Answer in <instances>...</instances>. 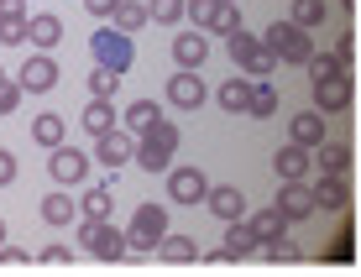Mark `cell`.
<instances>
[{
  "label": "cell",
  "instance_id": "cell-40",
  "mask_svg": "<svg viewBox=\"0 0 361 277\" xmlns=\"http://www.w3.org/2000/svg\"><path fill=\"white\" fill-rule=\"evenodd\" d=\"M0 267H11V272H16V267H32V251L27 246H0Z\"/></svg>",
  "mask_w": 361,
  "mask_h": 277
},
{
  "label": "cell",
  "instance_id": "cell-37",
  "mask_svg": "<svg viewBox=\"0 0 361 277\" xmlns=\"http://www.w3.org/2000/svg\"><path fill=\"white\" fill-rule=\"evenodd\" d=\"M116 90H121V73L94 63V73H90V99H116Z\"/></svg>",
  "mask_w": 361,
  "mask_h": 277
},
{
  "label": "cell",
  "instance_id": "cell-9",
  "mask_svg": "<svg viewBox=\"0 0 361 277\" xmlns=\"http://www.w3.org/2000/svg\"><path fill=\"white\" fill-rule=\"evenodd\" d=\"M16 84H21L27 94H47V90H58V63H53V53H32L27 63H21Z\"/></svg>",
  "mask_w": 361,
  "mask_h": 277
},
{
  "label": "cell",
  "instance_id": "cell-32",
  "mask_svg": "<svg viewBox=\"0 0 361 277\" xmlns=\"http://www.w3.org/2000/svg\"><path fill=\"white\" fill-rule=\"evenodd\" d=\"M246 116H257V121H272V116H278V84L257 79V90H252V110H246Z\"/></svg>",
  "mask_w": 361,
  "mask_h": 277
},
{
  "label": "cell",
  "instance_id": "cell-23",
  "mask_svg": "<svg viewBox=\"0 0 361 277\" xmlns=\"http://www.w3.org/2000/svg\"><path fill=\"white\" fill-rule=\"evenodd\" d=\"M32 142H37V147H47V152H53V147H63V142H68V125H63V116L42 110V116L32 121Z\"/></svg>",
  "mask_w": 361,
  "mask_h": 277
},
{
  "label": "cell",
  "instance_id": "cell-13",
  "mask_svg": "<svg viewBox=\"0 0 361 277\" xmlns=\"http://www.w3.org/2000/svg\"><path fill=\"white\" fill-rule=\"evenodd\" d=\"M204 209L215 220H246V199H241V188H235V183H209Z\"/></svg>",
  "mask_w": 361,
  "mask_h": 277
},
{
  "label": "cell",
  "instance_id": "cell-7",
  "mask_svg": "<svg viewBox=\"0 0 361 277\" xmlns=\"http://www.w3.org/2000/svg\"><path fill=\"white\" fill-rule=\"evenodd\" d=\"M168 199L173 204H204L209 199V178H204V168H168Z\"/></svg>",
  "mask_w": 361,
  "mask_h": 277
},
{
  "label": "cell",
  "instance_id": "cell-25",
  "mask_svg": "<svg viewBox=\"0 0 361 277\" xmlns=\"http://www.w3.org/2000/svg\"><path fill=\"white\" fill-rule=\"evenodd\" d=\"M157 257H163L168 267H189V261H199V246H194V235H163V241H157Z\"/></svg>",
  "mask_w": 361,
  "mask_h": 277
},
{
  "label": "cell",
  "instance_id": "cell-14",
  "mask_svg": "<svg viewBox=\"0 0 361 277\" xmlns=\"http://www.w3.org/2000/svg\"><path fill=\"white\" fill-rule=\"evenodd\" d=\"M27 42L37 47V53H53V47L63 42V21H58L53 11H37V16H27Z\"/></svg>",
  "mask_w": 361,
  "mask_h": 277
},
{
  "label": "cell",
  "instance_id": "cell-12",
  "mask_svg": "<svg viewBox=\"0 0 361 277\" xmlns=\"http://www.w3.org/2000/svg\"><path fill=\"white\" fill-rule=\"evenodd\" d=\"M351 99H356L351 73H341V79H330V84H314V110H325V116H345Z\"/></svg>",
  "mask_w": 361,
  "mask_h": 277
},
{
  "label": "cell",
  "instance_id": "cell-49",
  "mask_svg": "<svg viewBox=\"0 0 361 277\" xmlns=\"http://www.w3.org/2000/svg\"><path fill=\"white\" fill-rule=\"evenodd\" d=\"M0 84H6V68H0Z\"/></svg>",
  "mask_w": 361,
  "mask_h": 277
},
{
  "label": "cell",
  "instance_id": "cell-43",
  "mask_svg": "<svg viewBox=\"0 0 361 277\" xmlns=\"http://www.w3.org/2000/svg\"><path fill=\"white\" fill-rule=\"evenodd\" d=\"M21 94H27V90H21V84H11V79L0 84V116H11V110L21 105Z\"/></svg>",
  "mask_w": 361,
  "mask_h": 277
},
{
  "label": "cell",
  "instance_id": "cell-28",
  "mask_svg": "<svg viewBox=\"0 0 361 277\" xmlns=\"http://www.w3.org/2000/svg\"><path fill=\"white\" fill-rule=\"evenodd\" d=\"M37 209H42V220H47V225H68L73 215H79V204L68 199V188H53V194H47Z\"/></svg>",
  "mask_w": 361,
  "mask_h": 277
},
{
  "label": "cell",
  "instance_id": "cell-44",
  "mask_svg": "<svg viewBox=\"0 0 361 277\" xmlns=\"http://www.w3.org/2000/svg\"><path fill=\"white\" fill-rule=\"evenodd\" d=\"M116 6H121V0H84V11H90L94 21H110V16H116Z\"/></svg>",
  "mask_w": 361,
  "mask_h": 277
},
{
  "label": "cell",
  "instance_id": "cell-34",
  "mask_svg": "<svg viewBox=\"0 0 361 277\" xmlns=\"http://www.w3.org/2000/svg\"><path fill=\"white\" fill-rule=\"evenodd\" d=\"M262 257L272 261V267H293V261H304V251H298L288 235H278V241H267V246H262Z\"/></svg>",
  "mask_w": 361,
  "mask_h": 277
},
{
  "label": "cell",
  "instance_id": "cell-38",
  "mask_svg": "<svg viewBox=\"0 0 361 277\" xmlns=\"http://www.w3.org/2000/svg\"><path fill=\"white\" fill-rule=\"evenodd\" d=\"M37 267H47V272H68V267H73V251H68V246H42V251H37Z\"/></svg>",
  "mask_w": 361,
  "mask_h": 277
},
{
  "label": "cell",
  "instance_id": "cell-24",
  "mask_svg": "<svg viewBox=\"0 0 361 277\" xmlns=\"http://www.w3.org/2000/svg\"><path fill=\"white\" fill-rule=\"evenodd\" d=\"M246 220H252V230H257V241H262V246L278 241V235H288V225H293L278 204H272V209H257V215H246Z\"/></svg>",
  "mask_w": 361,
  "mask_h": 277
},
{
  "label": "cell",
  "instance_id": "cell-22",
  "mask_svg": "<svg viewBox=\"0 0 361 277\" xmlns=\"http://www.w3.org/2000/svg\"><path fill=\"white\" fill-rule=\"evenodd\" d=\"M163 121V105H157V99H131L126 110H121V125H126V131H152V125Z\"/></svg>",
  "mask_w": 361,
  "mask_h": 277
},
{
  "label": "cell",
  "instance_id": "cell-18",
  "mask_svg": "<svg viewBox=\"0 0 361 277\" xmlns=\"http://www.w3.org/2000/svg\"><path fill=\"white\" fill-rule=\"evenodd\" d=\"M173 58H178V68H199V63L209 58V37L199 32V27L178 32V37H173Z\"/></svg>",
  "mask_w": 361,
  "mask_h": 277
},
{
  "label": "cell",
  "instance_id": "cell-36",
  "mask_svg": "<svg viewBox=\"0 0 361 277\" xmlns=\"http://www.w3.org/2000/svg\"><path fill=\"white\" fill-rule=\"evenodd\" d=\"M147 11H152V21H157V27H178V21L189 16V0H152Z\"/></svg>",
  "mask_w": 361,
  "mask_h": 277
},
{
  "label": "cell",
  "instance_id": "cell-1",
  "mask_svg": "<svg viewBox=\"0 0 361 277\" xmlns=\"http://www.w3.org/2000/svg\"><path fill=\"white\" fill-rule=\"evenodd\" d=\"M262 42L272 47V53H278V63H298V68H304L309 58H314V32H304L298 27V21H272V27L262 32Z\"/></svg>",
  "mask_w": 361,
  "mask_h": 277
},
{
  "label": "cell",
  "instance_id": "cell-19",
  "mask_svg": "<svg viewBox=\"0 0 361 277\" xmlns=\"http://www.w3.org/2000/svg\"><path fill=\"white\" fill-rule=\"evenodd\" d=\"M79 125L90 136H105V131H116L121 125V110H116V99H90L84 105V116H79Z\"/></svg>",
  "mask_w": 361,
  "mask_h": 277
},
{
  "label": "cell",
  "instance_id": "cell-15",
  "mask_svg": "<svg viewBox=\"0 0 361 277\" xmlns=\"http://www.w3.org/2000/svg\"><path fill=\"white\" fill-rule=\"evenodd\" d=\"M278 209H283V215H288V220H304V215H314V183H304V178H298V183H283L278 188Z\"/></svg>",
  "mask_w": 361,
  "mask_h": 277
},
{
  "label": "cell",
  "instance_id": "cell-48",
  "mask_svg": "<svg viewBox=\"0 0 361 277\" xmlns=\"http://www.w3.org/2000/svg\"><path fill=\"white\" fill-rule=\"evenodd\" d=\"M0 246H6V220H0Z\"/></svg>",
  "mask_w": 361,
  "mask_h": 277
},
{
  "label": "cell",
  "instance_id": "cell-16",
  "mask_svg": "<svg viewBox=\"0 0 361 277\" xmlns=\"http://www.w3.org/2000/svg\"><path fill=\"white\" fill-rule=\"evenodd\" d=\"M272 168H278L283 183H298V178H309V168H314V152H309V147H298V142H288L278 157H272Z\"/></svg>",
  "mask_w": 361,
  "mask_h": 277
},
{
  "label": "cell",
  "instance_id": "cell-2",
  "mask_svg": "<svg viewBox=\"0 0 361 277\" xmlns=\"http://www.w3.org/2000/svg\"><path fill=\"white\" fill-rule=\"evenodd\" d=\"M226 47H231V63L246 73V79H272V68H278V53H272L262 37H252V32L241 27Z\"/></svg>",
  "mask_w": 361,
  "mask_h": 277
},
{
  "label": "cell",
  "instance_id": "cell-27",
  "mask_svg": "<svg viewBox=\"0 0 361 277\" xmlns=\"http://www.w3.org/2000/svg\"><path fill=\"white\" fill-rule=\"evenodd\" d=\"M314 168H319V173H341V178H345V173H351V147H345V142L314 147Z\"/></svg>",
  "mask_w": 361,
  "mask_h": 277
},
{
  "label": "cell",
  "instance_id": "cell-10",
  "mask_svg": "<svg viewBox=\"0 0 361 277\" xmlns=\"http://www.w3.org/2000/svg\"><path fill=\"white\" fill-rule=\"evenodd\" d=\"M204 79H199V68H178V73H173V79H168V105L173 110H199V105H204Z\"/></svg>",
  "mask_w": 361,
  "mask_h": 277
},
{
  "label": "cell",
  "instance_id": "cell-4",
  "mask_svg": "<svg viewBox=\"0 0 361 277\" xmlns=\"http://www.w3.org/2000/svg\"><path fill=\"white\" fill-rule=\"evenodd\" d=\"M90 53H94L99 68H116V73H126L131 63H136V53H131V32H121V27H99V32L90 37Z\"/></svg>",
  "mask_w": 361,
  "mask_h": 277
},
{
  "label": "cell",
  "instance_id": "cell-6",
  "mask_svg": "<svg viewBox=\"0 0 361 277\" xmlns=\"http://www.w3.org/2000/svg\"><path fill=\"white\" fill-rule=\"evenodd\" d=\"M84 173H90V157L79 152V147H53L47 152V178H53L58 188H73V183H84Z\"/></svg>",
  "mask_w": 361,
  "mask_h": 277
},
{
  "label": "cell",
  "instance_id": "cell-31",
  "mask_svg": "<svg viewBox=\"0 0 361 277\" xmlns=\"http://www.w3.org/2000/svg\"><path fill=\"white\" fill-rule=\"evenodd\" d=\"M79 215H84V220H110V183L84 188V199H79Z\"/></svg>",
  "mask_w": 361,
  "mask_h": 277
},
{
  "label": "cell",
  "instance_id": "cell-45",
  "mask_svg": "<svg viewBox=\"0 0 361 277\" xmlns=\"http://www.w3.org/2000/svg\"><path fill=\"white\" fill-rule=\"evenodd\" d=\"M11 183H16V157L0 147V188H11Z\"/></svg>",
  "mask_w": 361,
  "mask_h": 277
},
{
  "label": "cell",
  "instance_id": "cell-30",
  "mask_svg": "<svg viewBox=\"0 0 361 277\" xmlns=\"http://www.w3.org/2000/svg\"><path fill=\"white\" fill-rule=\"evenodd\" d=\"M304 68H309V84H330V79H341V73H351L335 53H314V58L304 63Z\"/></svg>",
  "mask_w": 361,
  "mask_h": 277
},
{
  "label": "cell",
  "instance_id": "cell-5",
  "mask_svg": "<svg viewBox=\"0 0 361 277\" xmlns=\"http://www.w3.org/2000/svg\"><path fill=\"white\" fill-rule=\"evenodd\" d=\"M168 235V209L163 204H142L126 225V246L131 251H157V241Z\"/></svg>",
  "mask_w": 361,
  "mask_h": 277
},
{
  "label": "cell",
  "instance_id": "cell-17",
  "mask_svg": "<svg viewBox=\"0 0 361 277\" xmlns=\"http://www.w3.org/2000/svg\"><path fill=\"white\" fill-rule=\"evenodd\" d=\"M288 142H298V147H325V110H298L293 116V125H288Z\"/></svg>",
  "mask_w": 361,
  "mask_h": 277
},
{
  "label": "cell",
  "instance_id": "cell-35",
  "mask_svg": "<svg viewBox=\"0 0 361 277\" xmlns=\"http://www.w3.org/2000/svg\"><path fill=\"white\" fill-rule=\"evenodd\" d=\"M209 32L231 42V37L241 32V6H235V0H220V11H215V27H209Z\"/></svg>",
  "mask_w": 361,
  "mask_h": 277
},
{
  "label": "cell",
  "instance_id": "cell-42",
  "mask_svg": "<svg viewBox=\"0 0 361 277\" xmlns=\"http://www.w3.org/2000/svg\"><path fill=\"white\" fill-rule=\"evenodd\" d=\"M0 42H11V47L27 42V16H21V21H0Z\"/></svg>",
  "mask_w": 361,
  "mask_h": 277
},
{
  "label": "cell",
  "instance_id": "cell-33",
  "mask_svg": "<svg viewBox=\"0 0 361 277\" xmlns=\"http://www.w3.org/2000/svg\"><path fill=\"white\" fill-rule=\"evenodd\" d=\"M147 21H152V11H147V6H131V0H121V6H116V16H110V27L136 32V27H147Z\"/></svg>",
  "mask_w": 361,
  "mask_h": 277
},
{
  "label": "cell",
  "instance_id": "cell-20",
  "mask_svg": "<svg viewBox=\"0 0 361 277\" xmlns=\"http://www.w3.org/2000/svg\"><path fill=\"white\" fill-rule=\"evenodd\" d=\"M314 204L319 209H345L351 204V183H345L341 173H319L314 178Z\"/></svg>",
  "mask_w": 361,
  "mask_h": 277
},
{
  "label": "cell",
  "instance_id": "cell-8",
  "mask_svg": "<svg viewBox=\"0 0 361 277\" xmlns=\"http://www.w3.org/2000/svg\"><path fill=\"white\" fill-rule=\"evenodd\" d=\"M94 157H99V168H126V162L136 157V131H126V125H116V131H105V136H94Z\"/></svg>",
  "mask_w": 361,
  "mask_h": 277
},
{
  "label": "cell",
  "instance_id": "cell-11",
  "mask_svg": "<svg viewBox=\"0 0 361 277\" xmlns=\"http://www.w3.org/2000/svg\"><path fill=\"white\" fill-rule=\"evenodd\" d=\"M226 261H246V257H262V241H257L252 220H226V246H220Z\"/></svg>",
  "mask_w": 361,
  "mask_h": 277
},
{
  "label": "cell",
  "instance_id": "cell-21",
  "mask_svg": "<svg viewBox=\"0 0 361 277\" xmlns=\"http://www.w3.org/2000/svg\"><path fill=\"white\" fill-rule=\"evenodd\" d=\"M252 90H257V79H231V84L215 90V99H220L226 116H246V110H252Z\"/></svg>",
  "mask_w": 361,
  "mask_h": 277
},
{
  "label": "cell",
  "instance_id": "cell-46",
  "mask_svg": "<svg viewBox=\"0 0 361 277\" xmlns=\"http://www.w3.org/2000/svg\"><path fill=\"white\" fill-rule=\"evenodd\" d=\"M27 16V0H0V21H21Z\"/></svg>",
  "mask_w": 361,
  "mask_h": 277
},
{
  "label": "cell",
  "instance_id": "cell-29",
  "mask_svg": "<svg viewBox=\"0 0 361 277\" xmlns=\"http://www.w3.org/2000/svg\"><path fill=\"white\" fill-rule=\"evenodd\" d=\"M325 16H330L325 0H293V11H288V21H298L304 32H319V27H325Z\"/></svg>",
  "mask_w": 361,
  "mask_h": 277
},
{
  "label": "cell",
  "instance_id": "cell-39",
  "mask_svg": "<svg viewBox=\"0 0 361 277\" xmlns=\"http://www.w3.org/2000/svg\"><path fill=\"white\" fill-rule=\"evenodd\" d=\"M215 11H220V0H189V21H194L199 32L215 27Z\"/></svg>",
  "mask_w": 361,
  "mask_h": 277
},
{
  "label": "cell",
  "instance_id": "cell-26",
  "mask_svg": "<svg viewBox=\"0 0 361 277\" xmlns=\"http://www.w3.org/2000/svg\"><path fill=\"white\" fill-rule=\"evenodd\" d=\"M131 162H136V168H147V173H168V168H173V152H168L163 142H152V136H142Z\"/></svg>",
  "mask_w": 361,
  "mask_h": 277
},
{
  "label": "cell",
  "instance_id": "cell-47",
  "mask_svg": "<svg viewBox=\"0 0 361 277\" xmlns=\"http://www.w3.org/2000/svg\"><path fill=\"white\" fill-rule=\"evenodd\" d=\"M351 53H356V37H341V42H335V58H341L345 68H351Z\"/></svg>",
  "mask_w": 361,
  "mask_h": 277
},
{
  "label": "cell",
  "instance_id": "cell-41",
  "mask_svg": "<svg viewBox=\"0 0 361 277\" xmlns=\"http://www.w3.org/2000/svg\"><path fill=\"white\" fill-rule=\"evenodd\" d=\"M142 136H152V142H163L168 152H178V125H168V121H157L152 131H142Z\"/></svg>",
  "mask_w": 361,
  "mask_h": 277
},
{
  "label": "cell",
  "instance_id": "cell-3",
  "mask_svg": "<svg viewBox=\"0 0 361 277\" xmlns=\"http://www.w3.org/2000/svg\"><path fill=\"white\" fill-rule=\"evenodd\" d=\"M79 241H84V251H94L99 261H126L131 257L126 230H116L110 220H79Z\"/></svg>",
  "mask_w": 361,
  "mask_h": 277
}]
</instances>
